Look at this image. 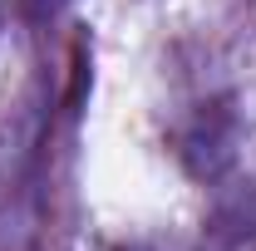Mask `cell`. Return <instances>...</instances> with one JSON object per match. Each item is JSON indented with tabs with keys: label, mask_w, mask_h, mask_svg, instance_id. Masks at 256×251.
<instances>
[{
	"label": "cell",
	"mask_w": 256,
	"mask_h": 251,
	"mask_svg": "<svg viewBox=\"0 0 256 251\" xmlns=\"http://www.w3.org/2000/svg\"><path fill=\"white\" fill-rule=\"evenodd\" d=\"M60 5H64V0H20V10H25V15H34V20H44V15H54Z\"/></svg>",
	"instance_id": "cell-1"
}]
</instances>
